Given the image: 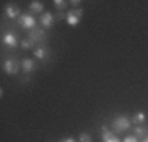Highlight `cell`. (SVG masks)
<instances>
[{
	"instance_id": "4fadbf2b",
	"label": "cell",
	"mask_w": 148,
	"mask_h": 142,
	"mask_svg": "<svg viewBox=\"0 0 148 142\" xmlns=\"http://www.w3.org/2000/svg\"><path fill=\"white\" fill-rule=\"evenodd\" d=\"M21 46H22V49H25V51H29V49H33L35 48V43L30 40V38H25V40L21 41Z\"/></svg>"
},
{
	"instance_id": "9a60e30c",
	"label": "cell",
	"mask_w": 148,
	"mask_h": 142,
	"mask_svg": "<svg viewBox=\"0 0 148 142\" xmlns=\"http://www.w3.org/2000/svg\"><path fill=\"white\" fill-rule=\"evenodd\" d=\"M134 131H136V137H137V139H139V137H143V139H145V137H147V130L143 126H136V130H134Z\"/></svg>"
},
{
	"instance_id": "ac0fdd59",
	"label": "cell",
	"mask_w": 148,
	"mask_h": 142,
	"mask_svg": "<svg viewBox=\"0 0 148 142\" xmlns=\"http://www.w3.org/2000/svg\"><path fill=\"white\" fill-rule=\"evenodd\" d=\"M123 142H139V139H137L136 136H128V137H126V139L123 141Z\"/></svg>"
},
{
	"instance_id": "5b68a950",
	"label": "cell",
	"mask_w": 148,
	"mask_h": 142,
	"mask_svg": "<svg viewBox=\"0 0 148 142\" xmlns=\"http://www.w3.org/2000/svg\"><path fill=\"white\" fill-rule=\"evenodd\" d=\"M30 40L33 43H44L46 41V32L43 28H35V30H30Z\"/></svg>"
},
{
	"instance_id": "e0dca14e",
	"label": "cell",
	"mask_w": 148,
	"mask_h": 142,
	"mask_svg": "<svg viewBox=\"0 0 148 142\" xmlns=\"http://www.w3.org/2000/svg\"><path fill=\"white\" fill-rule=\"evenodd\" d=\"M79 142H91V136L88 133H82L79 136Z\"/></svg>"
},
{
	"instance_id": "8992f818",
	"label": "cell",
	"mask_w": 148,
	"mask_h": 142,
	"mask_svg": "<svg viewBox=\"0 0 148 142\" xmlns=\"http://www.w3.org/2000/svg\"><path fill=\"white\" fill-rule=\"evenodd\" d=\"M3 43H5L6 46H10V48H16V46L19 44V40H17V37L13 32H6V33L3 35Z\"/></svg>"
},
{
	"instance_id": "8fae6325",
	"label": "cell",
	"mask_w": 148,
	"mask_h": 142,
	"mask_svg": "<svg viewBox=\"0 0 148 142\" xmlns=\"http://www.w3.org/2000/svg\"><path fill=\"white\" fill-rule=\"evenodd\" d=\"M35 57L40 60H46L49 57V49L46 46H40V48L35 49Z\"/></svg>"
},
{
	"instance_id": "ba28073f",
	"label": "cell",
	"mask_w": 148,
	"mask_h": 142,
	"mask_svg": "<svg viewBox=\"0 0 148 142\" xmlns=\"http://www.w3.org/2000/svg\"><path fill=\"white\" fill-rule=\"evenodd\" d=\"M54 21H55V16L52 13H44L43 16H41V26L44 28H51L54 26Z\"/></svg>"
},
{
	"instance_id": "277c9868",
	"label": "cell",
	"mask_w": 148,
	"mask_h": 142,
	"mask_svg": "<svg viewBox=\"0 0 148 142\" xmlns=\"http://www.w3.org/2000/svg\"><path fill=\"white\" fill-rule=\"evenodd\" d=\"M19 24L24 28H27V30H32V28L36 26V21H35V17L30 16V14H22V16H19Z\"/></svg>"
},
{
	"instance_id": "ffe728a7",
	"label": "cell",
	"mask_w": 148,
	"mask_h": 142,
	"mask_svg": "<svg viewBox=\"0 0 148 142\" xmlns=\"http://www.w3.org/2000/svg\"><path fill=\"white\" fill-rule=\"evenodd\" d=\"M60 142H76V139L74 137H65V139H62Z\"/></svg>"
},
{
	"instance_id": "44dd1931",
	"label": "cell",
	"mask_w": 148,
	"mask_h": 142,
	"mask_svg": "<svg viewBox=\"0 0 148 142\" xmlns=\"http://www.w3.org/2000/svg\"><path fill=\"white\" fill-rule=\"evenodd\" d=\"M71 3H73V6H77L80 2H79V0H74V2H71Z\"/></svg>"
},
{
	"instance_id": "7a4b0ae2",
	"label": "cell",
	"mask_w": 148,
	"mask_h": 142,
	"mask_svg": "<svg viewBox=\"0 0 148 142\" xmlns=\"http://www.w3.org/2000/svg\"><path fill=\"white\" fill-rule=\"evenodd\" d=\"M129 126H131V122H129L126 117H117V119L114 120V130L117 131V133H123V131H128Z\"/></svg>"
},
{
	"instance_id": "6da1fadb",
	"label": "cell",
	"mask_w": 148,
	"mask_h": 142,
	"mask_svg": "<svg viewBox=\"0 0 148 142\" xmlns=\"http://www.w3.org/2000/svg\"><path fill=\"white\" fill-rule=\"evenodd\" d=\"M82 14H84V10H82V8L71 10V11L66 14V22H68L71 27H76L77 24H79V21H80V17H82Z\"/></svg>"
},
{
	"instance_id": "7c38bea8",
	"label": "cell",
	"mask_w": 148,
	"mask_h": 142,
	"mask_svg": "<svg viewBox=\"0 0 148 142\" xmlns=\"http://www.w3.org/2000/svg\"><path fill=\"white\" fill-rule=\"evenodd\" d=\"M30 10L33 13H43L44 6H43V3H41V2H32L30 3Z\"/></svg>"
},
{
	"instance_id": "5bb4252c",
	"label": "cell",
	"mask_w": 148,
	"mask_h": 142,
	"mask_svg": "<svg viewBox=\"0 0 148 142\" xmlns=\"http://www.w3.org/2000/svg\"><path fill=\"white\" fill-rule=\"evenodd\" d=\"M145 120H147L145 112L140 111V112H136V114H134V122H136V123H143Z\"/></svg>"
},
{
	"instance_id": "30bf717a",
	"label": "cell",
	"mask_w": 148,
	"mask_h": 142,
	"mask_svg": "<svg viewBox=\"0 0 148 142\" xmlns=\"http://www.w3.org/2000/svg\"><path fill=\"white\" fill-rule=\"evenodd\" d=\"M5 13H6V16H8L10 19H14V17L21 16V10L17 8L16 5H8L5 8Z\"/></svg>"
},
{
	"instance_id": "52a82bcc",
	"label": "cell",
	"mask_w": 148,
	"mask_h": 142,
	"mask_svg": "<svg viewBox=\"0 0 148 142\" xmlns=\"http://www.w3.org/2000/svg\"><path fill=\"white\" fill-rule=\"evenodd\" d=\"M103 141H104V142H121L106 125L103 126Z\"/></svg>"
},
{
	"instance_id": "3957f363",
	"label": "cell",
	"mask_w": 148,
	"mask_h": 142,
	"mask_svg": "<svg viewBox=\"0 0 148 142\" xmlns=\"http://www.w3.org/2000/svg\"><path fill=\"white\" fill-rule=\"evenodd\" d=\"M21 68H22L21 63L14 59H8V60H5V63H3V70H5L8 74H17Z\"/></svg>"
},
{
	"instance_id": "9c48e42d",
	"label": "cell",
	"mask_w": 148,
	"mask_h": 142,
	"mask_svg": "<svg viewBox=\"0 0 148 142\" xmlns=\"http://www.w3.org/2000/svg\"><path fill=\"white\" fill-rule=\"evenodd\" d=\"M21 66H22V71H25V73H32V71L36 70V63L32 59H24L22 63H21Z\"/></svg>"
},
{
	"instance_id": "2e32d148",
	"label": "cell",
	"mask_w": 148,
	"mask_h": 142,
	"mask_svg": "<svg viewBox=\"0 0 148 142\" xmlns=\"http://www.w3.org/2000/svg\"><path fill=\"white\" fill-rule=\"evenodd\" d=\"M54 5H55V8H57L58 11H62V10L66 6V2H65V0H55Z\"/></svg>"
},
{
	"instance_id": "7402d4cb",
	"label": "cell",
	"mask_w": 148,
	"mask_h": 142,
	"mask_svg": "<svg viewBox=\"0 0 148 142\" xmlns=\"http://www.w3.org/2000/svg\"><path fill=\"white\" fill-rule=\"evenodd\" d=\"M143 142H148V137H145V139H143Z\"/></svg>"
},
{
	"instance_id": "d6986e66",
	"label": "cell",
	"mask_w": 148,
	"mask_h": 142,
	"mask_svg": "<svg viewBox=\"0 0 148 142\" xmlns=\"http://www.w3.org/2000/svg\"><path fill=\"white\" fill-rule=\"evenodd\" d=\"M55 19H58V21H62V19H66V14H63L62 11H58V13H57V16H55Z\"/></svg>"
}]
</instances>
